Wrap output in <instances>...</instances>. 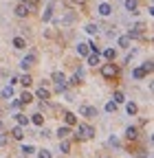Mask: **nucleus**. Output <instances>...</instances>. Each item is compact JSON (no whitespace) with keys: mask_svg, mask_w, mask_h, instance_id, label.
Here are the masks:
<instances>
[{"mask_svg":"<svg viewBox=\"0 0 154 158\" xmlns=\"http://www.w3.org/2000/svg\"><path fill=\"white\" fill-rule=\"evenodd\" d=\"M79 114L86 116V118H92V116H97V108H95V106H82Z\"/></svg>","mask_w":154,"mask_h":158,"instance_id":"7ed1b4c3","label":"nucleus"},{"mask_svg":"<svg viewBox=\"0 0 154 158\" xmlns=\"http://www.w3.org/2000/svg\"><path fill=\"white\" fill-rule=\"evenodd\" d=\"M53 81H55V88H64L66 86V77H64V73H53Z\"/></svg>","mask_w":154,"mask_h":158,"instance_id":"20e7f679","label":"nucleus"},{"mask_svg":"<svg viewBox=\"0 0 154 158\" xmlns=\"http://www.w3.org/2000/svg\"><path fill=\"white\" fill-rule=\"evenodd\" d=\"M112 101L117 103V106H119V103H123V101H126V97H123V92H121V90H117V92L112 94Z\"/></svg>","mask_w":154,"mask_h":158,"instance_id":"aec40b11","label":"nucleus"},{"mask_svg":"<svg viewBox=\"0 0 154 158\" xmlns=\"http://www.w3.org/2000/svg\"><path fill=\"white\" fill-rule=\"evenodd\" d=\"M53 7H55V2L51 0V2H49V7H46V11L42 13V22H49V20L53 18Z\"/></svg>","mask_w":154,"mask_h":158,"instance_id":"1a4fd4ad","label":"nucleus"},{"mask_svg":"<svg viewBox=\"0 0 154 158\" xmlns=\"http://www.w3.org/2000/svg\"><path fill=\"white\" fill-rule=\"evenodd\" d=\"M119 46H121V48H128V46H130V37H128V35H121V37H119Z\"/></svg>","mask_w":154,"mask_h":158,"instance_id":"a878e982","label":"nucleus"},{"mask_svg":"<svg viewBox=\"0 0 154 158\" xmlns=\"http://www.w3.org/2000/svg\"><path fill=\"white\" fill-rule=\"evenodd\" d=\"M15 15H18V18H24V15H29V5L20 2V5L15 7Z\"/></svg>","mask_w":154,"mask_h":158,"instance_id":"6e6552de","label":"nucleus"},{"mask_svg":"<svg viewBox=\"0 0 154 158\" xmlns=\"http://www.w3.org/2000/svg\"><path fill=\"white\" fill-rule=\"evenodd\" d=\"M106 112H110V114L117 112V103H114V101H108V103H106Z\"/></svg>","mask_w":154,"mask_h":158,"instance_id":"2f4dec72","label":"nucleus"},{"mask_svg":"<svg viewBox=\"0 0 154 158\" xmlns=\"http://www.w3.org/2000/svg\"><path fill=\"white\" fill-rule=\"evenodd\" d=\"M137 7H139L137 0H126V9H128L130 13H137Z\"/></svg>","mask_w":154,"mask_h":158,"instance_id":"f3484780","label":"nucleus"},{"mask_svg":"<svg viewBox=\"0 0 154 158\" xmlns=\"http://www.w3.org/2000/svg\"><path fill=\"white\" fill-rule=\"evenodd\" d=\"M60 152H62V154H68V152H71V143H68V141H62V143H60Z\"/></svg>","mask_w":154,"mask_h":158,"instance_id":"c756f323","label":"nucleus"},{"mask_svg":"<svg viewBox=\"0 0 154 158\" xmlns=\"http://www.w3.org/2000/svg\"><path fill=\"white\" fill-rule=\"evenodd\" d=\"M141 68H143V73H145V75H148V73H152V59L143 62V66H141Z\"/></svg>","mask_w":154,"mask_h":158,"instance_id":"473e14b6","label":"nucleus"},{"mask_svg":"<svg viewBox=\"0 0 154 158\" xmlns=\"http://www.w3.org/2000/svg\"><path fill=\"white\" fill-rule=\"evenodd\" d=\"M126 112H128V114H137V112H139V108H137V103H132V101H130V103L126 106Z\"/></svg>","mask_w":154,"mask_h":158,"instance_id":"cd10ccee","label":"nucleus"},{"mask_svg":"<svg viewBox=\"0 0 154 158\" xmlns=\"http://www.w3.org/2000/svg\"><path fill=\"white\" fill-rule=\"evenodd\" d=\"M92 136H95V130L90 125H86V123L77 125V130H75V138H77V141H88V138H92Z\"/></svg>","mask_w":154,"mask_h":158,"instance_id":"f257e3e1","label":"nucleus"},{"mask_svg":"<svg viewBox=\"0 0 154 158\" xmlns=\"http://www.w3.org/2000/svg\"><path fill=\"white\" fill-rule=\"evenodd\" d=\"M106 158H110V156H106Z\"/></svg>","mask_w":154,"mask_h":158,"instance_id":"58836bf2","label":"nucleus"},{"mask_svg":"<svg viewBox=\"0 0 154 158\" xmlns=\"http://www.w3.org/2000/svg\"><path fill=\"white\" fill-rule=\"evenodd\" d=\"M104 57L108 59V62H114V57H117V51H114V48H106V51H104Z\"/></svg>","mask_w":154,"mask_h":158,"instance_id":"a211bd4d","label":"nucleus"},{"mask_svg":"<svg viewBox=\"0 0 154 158\" xmlns=\"http://www.w3.org/2000/svg\"><path fill=\"white\" fill-rule=\"evenodd\" d=\"M15 121H18V125H20V127H27V125H29V116H24V114H15Z\"/></svg>","mask_w":154,"mask_h":158,"instance_id":"dca6fc26","label":"nucleus"},{"mask_svg":"<svg viewBox=\"0 0 154 158\" xmlns=\"http://www.w3.org/2000/svg\"><path fill=\"white\" fill-rule=\"evenodd\" d=\"M66 2H68L71 7H75V5H84V0H66Z\"/></svg>","mask_w":154,"mask_h":158,"instance_id":"e433bc0d","label":"nucleus"},{"mask_svg":"<svg viewBox=\"0 0 154 158\" xmlns=\"http://www.w3.org/2000/svg\"><path fill=\"white\" fill-rule=\"evenodd\" d=\"M7 143H9V136H7V134H2V132H0V145H2V147H5Z\"/></svg>","mask_w":154,"mask_h":158,"instance_id":"72a5a7b5","label":"nucleus"},{"mask_svg":"<svg viewBox=\"0 0 154 158\" xmlns=\"http://www.w3.org/2000/svg\"><path fill=\"white\" fill-rule=\"evenodd\" d=\"M71 134V127H66V125H62L60 130H57V136H60V138H66Z\"/></svg>","mask_w":154,"mask_h":158,"instance_id":"412c9836","label":"nucleus"},{"mask_svg":"<svg viewBox=\"0 0 154 158\" xmlns=\"http://www.w3.org/2000/svg\"><path fill=\"white\" fill-rule=\"evenodd\" d=\"M37 156H40V158H51V152H49V149H40V152H37Z\"/></svg>","mask_w":154,"mask_h":158,"instance_id":"f704fd0d","label":"nucleus"},{"mask_svg":"<svg viewBox=\"0 0 154 158\" xmlns=\"http://www.w3.org/2000/svg\"><path fill=\"white\" fill-rule=\"evenodd\" d=\"M86 31H88L90 35H95V33H97V31H99V27H97V24H92V22H90V24H86Z\"/></svg>","mask_w":154,"mask_h":158,"instance_id":"7c9ffc66","label":"nucleus"},{"mask_svg":"<svg viewBox=\"0 0 154 158\" xmlns=\"http://www.w3.org/2000/svg\"><path fill=\"white\" fill-rule=\"evenodd\" d=\"M77 53H79V55H84V57H88V55H90V48H88V44H86V42L77 44Z\"/></svg>","mask_w":154,"mask_h":158,"instance_id":"ddd939ff","label":"nucleus"},{"mask_svg":"<svg viewBox=\"0 0 154 158\" xmlns=\"http://www.w3.org/2000/svg\"><path fill=\"white\" fill-rule=\"evenodd\" d=\"M97 11H99V13H101V15H110V13H112V7H110V5H108V2H101V5H99V9H97Z\"/></svg>","mask_w":154,"mask_h":158,"instance_id":"4468645a","label":"nucleus"},{"mask_svg":"<svg viewBox=\"0 0 154 158\" xmlns=\"http://www.w3.org/2000/svg\"><path fill=\"white\" fill-rule=\"evenodd\" d=\"M18 81H20L22 86H31V84H33V79H31V75H22L20 79H18Z\"/></svg>","mask_w":154,"mask_h":158,"instance_id":"4be33fe9","label":"nucleus"},{"mask_svg":"<svg viewBox=\"0 0 154 158\" xmlns=\"http://www.w3.org/2000/svg\"><path fill=\"white\" fill-rule=\"evenodd\" d=\"M99 62H101V59H99V53H90V55H88V64H90V66H97Z\"/></svg>","mask_w":154,"mask_h":158,"instance_id":"6ab92c4d","label":"nucleus"},{"mask_svg":"<svg viewBox=\"0 0 154 158\" xmlns=\"http://www.w3.org/2000/svg\"><path fill=\"white\" fill-rule=\"evenodd\" d=\"M29 101H33V94L31 92H22L20 94V103H29Z\"/></svg>","mask_w":154,"mask_h":158,"instance_id":"393cba45","label":"nucleus"},{"mask_svg":"<svg viewBox=\"0 0 154 158\" xmlns=\"http://www.w3.org/2000/svg\"><path fill=\"white\" fill-rule=\"evenodd\" d=\"M64 123H66V127H73V125H77V114H73V112H66V114H64Z\"/></svg>","mask_w":154,"mask_h":158,"instance_id":"423d86ee","label":"nucleus"},{"mask_svg":"<svg viewBox=\"0 0 154 158\" xmlns=\"http://www.w3.org/2000/svg\"><path fill=\"white\" fill-rule=\"evenodd\" d=\"M132 77H134V79H145L143 68H134V70H132Z\"/></svg>","mask_w":154,"mask_h":158,"instance_id":"bb28decb","label":"nucleus"},{"mask_svg":"<svg viewBox=\"0 0 154 158\" xmlns=\"http://www.w3.org/2000/svg\"><path fill=\"white\" fill-rule=\"evenodd\" d=\"M24 156H31V154H35V147L33 145H22V149H20Z\"/></svg>","mask_w":154,"mask_h":158,"instance_id":"b1692460","label":"nucleus"},{"mask_svg":"<svg viewBox=\"0 0 154 158\" xmlns=\"http://www.w3.org/2000/svg\"><path fill=\"white\" fill-rule=\"evenodd\" d=\"M0 94H2L5 99H9V97H13V86H5V88H2V92H0Z\"/></svg>","mask_w":154,"mask_h":158,"instance_id":"5701e85b","label":"nucleus"},{"mask_svg":"<svg viewBox=\"0 0 154 158\" xmlns=\"http://www.w3.org/2000/svg\"><path fill=\"white\" fill-rule=\"evenodd\" d=\"M126 138H128V141H137V138H139V130L137 127H126Z\"/></svg>","mask_w":154,"mask_h":158,"instance_id":"9d476101","label":"nucleus"},{"mask_svg":"<svg viewBox=\"0 0 154 158\" xmlns=\"http://www.w3.org/2000/svg\"><path fill=\"white\" fill-rule=\"evenodd\" d=\"M29 123H33V125H44V116H42V114H33V116L29 118Z\"/></svg>","mask_w":154,"mask_h":158,"instance_id":"2eb2a0df","label":"nucleus"},{"mask_svg":"<svg viewBox=\"0 0 154 158\" xmlns=\"http://www.w3.org/2000/svg\"><path fill=\"white\" fill-rule=\"evenodd\" d=\"M11 136H13V138H18V141H22V138H24V130H22L20 125H15V127L11 130Z\"/></svg>","mask_w":154,"mask_h":158,"instance_id":"f8f14e48","label":"nucleus"},{"mask_svg":"<svg viewBox=\"0 0 154 158\" xmlns=\"http://www.w3.org/2000/svg\"><path fill=\"white\" fill-rule=\"evenodd\" d=\"M33 62H35V55H33V53H29V55L22 59V62H20V68H22V70H29V68L33 66Z\"/></svg>","mask_w":154,"mask_h":158,"instance_id":"39448f33","label":"nucleus"},{"mask_svg":"<svg viewBox=\"0 0 154 158\" xmlns=\"http://www.w3.org/2000/svg\"><path fill=\"white\" fill-rule=\"evenodd\" d=\"M37 97H40L42 101H46V99H51V92H49V88H46V86H40V88H37Z\"/></svg>","mask_w":154,"mask_h":158,"instance_id":"9b49d317","label":"nucleus"},{"mask_svg":"<svg viewBox=\"0 0 154 158\" xmlns=\"http://www.w3.org/2000/svg\"><path fill=\"white\" fill-rule=\"evenodd\" d=\"M0 132H2V121H0Z\"/></svg>","mask_w":154,"mask_h":158,"instance_id":"4c0bfd02","label":"nucleus"},{"mask_svg":"<svg viewBox=\"0 0 154 158\" xmlns=\"http://www.w3.org/2000/svg\"><path fill=\"white\" fill-rule=\"evenodd\" d=\"M117 73H119V70H117V66H114L112 62L101 66V77H104V79H114V77H117Z\"/></svg>","mask_w":154,"mask_h":158,"instance_id":"f03ea898","label":"nucleus"},{"mask_svg":"<svg viewBox=\"0 0 154 158\" xmlns=\"http://www.w3.org/2000/svg\"><path fill=\"white\" fill-rule=\"evenodd\" d=\"M11 44H13V48H18V51H22V48L27 46V42H24V37H20V35H15V37L11 40Z\"/></svg>","mask_w":154,"mask_h":158,"instance_id":"0eeeda50","label":"nucleus"},{"mask_svg":"<svg viewBox=\"0 0 154 158\" xmlns=\"http://www.w3.org/2000/svg\"><path fill=\"white\" fill-rule=\"evenodd\" d=\"M68 84H71V86H77V84H82V75H79V73H75V75L71 77V81H68Z\"/></svg>","mask_w":154,"mask_h":158,"instance_id":"c85d7f7f","label":"nucleus"},{"mask_svg":"<svg viewBox=\"0 0 154 158\" xmlns=\"http://www.w3.org/2000/svg\"><path fill=\"white\" fill-rule=\"evenodd\" d=\"M108 143H110L112 147H119V138H114V136H110V138H108Z\"/></svg>","mask_w":154,"mask_h":158,"instance_id":"c9c22d12","label":"nucleus"}]
</instances>
